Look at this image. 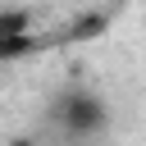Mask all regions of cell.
Wrapping results in <instances>:
<instances>
[{
  "label": "cell",
  "instance_id": "2",
  "mask_svg": "<svg viewBox=\"0 0 146 146\" xmlns=\"http://www.w3.org/2000/svg\"><path fill=\"white\" fill-rule=\"evenodd\" d=\"M46 41L32 32V9H0V64L36 55Z\"/></svg>",
  "mask_w": 146,
  "mask_h": 146
},
{
  "label": "cell",
  "instance_id": "1",
  "mask_svg": "<svg viewBox=\"0 0 146 146\" xmlns=\"http://www.w3.org/2000/svg\"><path fill=\"white\" fill-rule=\"evenodd\" d=\"M55 119L64 123V132H68V141H96V132L110 123V110H105V100L96 96V91H68L59 105H55Z\"/></svg>",
  "mask_w": 146,
  "mask_h": 146
},
{
  "label": "cell",
  "instance_id": "4",
  "mask_svg": "<svg viewBox=\"0 0 146 146\" xmlns=\"http://www.w3.org/2000/svg\"><path fill=\"white\" fill-rule=\"evenodd\" d=\"M68 146H96V141H68Z\"/></svg>",
  "mask_w": 146,
  "mask_h": 146
},
{
  "label": "cell",
  "instance_id": "3",
  "mask_svg": "<svg viewBox=\"0 0 146 146\" xmlns=\"http://www.w3.org/2000/svg\"><path fill=\"white\" fill-rule=\"evenodd\" d=\"M105 27H110V18H105V14H87V18L68 23V27H64L55 41H91V36H100Z\"/></svg>",
  "mask_w": 146,
  "mask_h": 146
}]
</instances>
